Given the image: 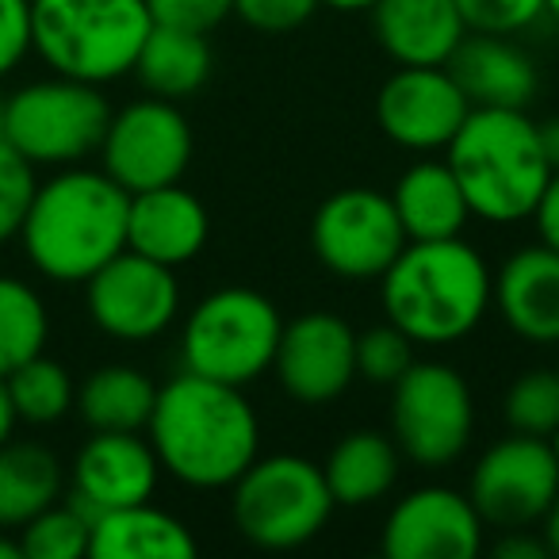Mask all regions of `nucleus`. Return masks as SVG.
<instances>
[{"label":"nucleus","instance_id":"f257e3e1","mask_svg":"<svg viewBox=\"0 0 559 559\" xmlns=\"http://www.w3.org/2000/svg\"><path fill=\"white\" fill-rule=\"evenodd\" d=\"M165 475L192 490H226L261 456V421L241 388L180 372L157 388L146 421Z\"/></svg>","mask_w":559,"mask_h":559},{"label":"nucleus","instance_id":"f03ea898","mask_svg":"<svg viewBox=\"0 0 559 559\" xmlns=\"http://www.w3.org/2000/svg\"><path fill=\"white\" fill-rule=\"evenodd\" d=\"M131 192L104 169L66 165L39 180L20 241L39 276L55 284H85L100 264L127 249Z\"/></svg>","mask_w":559,"mask_h":559},{"label":"nucleus","instance_id":"7ed1b4c3","mask_svg":"<svg viewBox=\"0 0 559 559\" xmlns=\"http://www.w3.org/2000/svg\"><path fill=\"white\" fill-rule=\"evenodd\" d=\"M495 299V272L464 238L406 241L380 276V304L414 345H456L479 330Z\"/></svg>","mask_w":559,"mask_h":559},{"label":"nucleus","instance_id":"20e7f679","mask_svg":"<svg viewBox=\"0 0 559 559\" xmlns=\"http://www.w3.org/2000/svg\"><path fill=\"white\" fill-rule=\"evenodd\" d=\"M444 162L464 188L472 218L498 226L525 223L551 177L525 108H472L444 146Z\"/></svg>","mask_w":559,"mask_h":559},{"label":"nucleus","instance_id":"39448f33","mask_svg":"<svg viewBox=\"0 0 559 559\" xmlns=\"http://www.w3.org/2000/svg\"><path fill=\"white\" fill-rule=\"evenodd\" d=\"M35 55L55 73L111 85L134 70L146 43V0H32Z\"/></svg>","mask_w":559,"mask_h":559},{"label":"nucleus","instance_id":"423d86ee","mask_svg":"<svg viewBox=\"0 0 559 559\" xmlns=\"http://www.w3.org/2000/svg\"><path fill=\"white\" fill-rule=\"evenodd\" d=\"M280 334H284V319L276 304L261 292L230 284L203 296L188 311L180 330V360H185V372L207 376L230 388H249L264 372H272Z\"/></svg>","mask_w":559,"mask_h":559},{"label":"nucleus","instance_id":"0eeeda50","mask_svg":"<svg viewBox=\"0 0 559 559\" xmlns=\"http://www.w3.org/2000/svg\"><path fill=\"white\" fill-rule=\"evenodd\" d=\"M230 513L253 548L292 551L311 544L334 513L322 464L296 452L257 456L230 483Z\"/></svg>","mask_w":559,"mask_h":559},{"label":"nucleus","instance_id":"6e6552de","mask_svg":"<svg viewBox=\"0 0 559 559\" xmlns=\"http://www.w3.org/2000/svg\"><path fill=\"white\" fill-rule=\"evenodd\" d=\"M108 119L111 104L104 100L100 85L55 73L16 88L0 104V139L35 169H66L100 150Z\"/></svg>","mask_w":559,"mask_h":559},{"label":"nucleus","instance_id":"1a4fd4ad","mask_svg":"<svg viewBox=\"0 0 559 559\" xmlns=\"http://www.w3.org/2000/svg\"><path fill=\"white\" fill-rule=\"evenodd\" d=\"M475 399L467 380L441 360H414L391 388V441L403 460L437 472L472 444Z\"/></svg>","mask_w":559,"mask_h":559},{"label":"nucleus","instance_id":"9d476101","mask_svg":"<svg viewBox=\"0 0 559 559\" xmlns=\"http://www.w3.org/2000/svg\"><path fill=\"white\" fill-rule=\"evenodd\" d=\"M192 127L173 100L150 96L111 111L100 142V169L127 192L177 185L192 162Z\"/></svg>","mask_w":559,"mask_h":559},{"label":"nucleus","instance_id":"9b49d317","mask_svg":"<svg viewBox=\"0 0 559 559\" xmlns=\"http://www.w3.org/2000/svg\"><path fill=\"white\" fill-rule=\"evenodd\" d=\"M406 246L391 195L376 188H342L311 218V249L342 280H380Z\"/></svg>","mask_w":559,"mask_h":559},{"label":"nucleus","instance_id":"f8f14e48","mask_svg":"<svg viewBox=\"0 0 559 559\" xmlns=\"http://www.w3.org/2000/svg\"><path fill=\"white\" fill-rule=\"evenodd\" d=\"M85 311L116 342H154L180 314L177 269L123 249L85 280Z\"/></svg>","mask_w":559,"mask_h":559},{"label":"nucleus","instance_id":"ddd939ff","mask_svg":"<svg viewBox=\"0 0 559 559\" xmlns=\"http://www.w3.org/2000/svg\"><path fill=\"white\" fill-rule=\"evenodd\" d=\"M559 495V464L544 437L510 433L495 441L472 467L467 498L487 528L540 525L544 510Z\"/></svg>","mask_w":559,"mask_h":559},{"label":"nucleus","instance_id":"4468645a","mask_svg":"<svg viewBox=\"0 0 559 559\" xmlns=\"http://www.w3.org/2000/svg\"><path fill=\"white\" fill-rule=\"evenodd\" d=\"M284 395L304 406H326L357 380V330L334 311H307L284 322L272 360Z\"/></svg>","mask_w":559,"mask_h":559},{"label":"nucleus","instance_id":"2eb2a0df","mask_svg":"<svg viewBox=\"0 0 559 559\" xmlns=\"http://www.w3.org/2000/svg\"><path fill=\"white\" fill-rule=\"evenodd\" d=\"M467 111L472 100L444 66H399L376 96L380 131L414 154H437L449 146Z\"/></svg>","mask_w":559,"mask_h":559},{"label":"nucleus","instance_id":"dca6fc26","mask_svg":"<svg viewBox=\"0 0 559 559\" xmlns=\"http://www.w3.org/2000/svg\"><path fill=\"white\" fill-rule=\"evenodd\" d=\"M483 525L472 498L452 487H418L391 506L380 548L391 559H475Z\"/></svg>","mask_w":559,"mask_h":559},{"label":"nucleus","instance_id":"f3484780","mask_svg":"<svg viewBox=\"0 0 559 559\" xmlns=\"http://www.w3.org/2000/svg\"><path fill=\"white\" fill-rule=\"evenodd\" d=\"M162 479L154 444L142 433H93L78 449L70 467L73 502L88 513L150 502Z\"/></svg>","mask_w":559,"mask_h":559},{"label":"nucleus","instance_id":"a211bd4d","mask_svg":"<svg viewBox=\"0 0 559 559\" xmlns=\"http://www.w3.org/2000/svg\"><path fill=\"white\" fill-rule=\"evenodd\" d=\"M211 218L207 207L195 200V192L177 185L146 188V192H131V207H127V249L150 257L157 264H180L195 261L207 246Z\"/></svg>","mask_w":559,"mask_h":559},{"label":"nucleus","instance_id":"6ab92c4d","mask_svg":"<svg viewBox=\"0 0 559 559\" xmlns=\"http://www.w3.org/2000/svg\"><path fill=\"white\" fill-rule=\"evenodd\" d=\"M502 322L528 345H559V253L548 246H521L495 272V299Z\"/></svg>","mask_w":559,"mask_h":559},{"label":"nucleus","instance_id":"aec40b11","mask_svg":"<svg viewBox=\"0 0 559 559\" xmlns=\"http://www.w3.org/2000/svg\"><path fill=\"white\" fill-rule=\"evenodd\" d=\"M372 32L399 66H449L467 24L456 0H376Z\"/></svg>","mask_w":559,"mask_h":559},{"label":"nucleus","instance_id":"412c9836","mask_svg":"<svg viewBox=\"0 0 559 559\" xmlns=\"http://www.w3.org/2000/svg\"><path fill=\"white\" fill-rule=\"evenodd\" d=\"M444 70L456 78L472 108H528L540 88L533 58L513 47L510 35L467 32Z\"/></svg>","mask_w":559,"mask_h":559},{"label":"nucleus","instance_id":"4be33fe9","mask_svg":"<svg viewBox=\"0 0 559 559\" xmlns=\"http://www.w3.org/2000/svg\"><path fill=\"white\" fill-rule=\"evenodd\" d=\"M391 207L403 223L406 241H437L460 238L472 223V207L464 188L452 177L449 162H418L395 180Z\"/></svg>","mask_w":559,"mask_h":559},{"label":"nucleus","instance_id":"5701e85b","mask_svg":"<svg viewBox=\"0 0 559 559\" xmlns=\"http://www.w3.org/2000/svg\"><path fill=\"white\" fill-rule=\"evenodd\" d=\"M195 548L192 528L150 502L96 513L88 536L93 559H188Z\"/></svg>","mask_w":559,"mask_h":559},{"label":"nucleus","instance_id":"b1692460","mask_svg":"<svg viewBox=\"0 0 559 559\" xmlns=\"http://www.w3.org/2000/svg\"><path fill=\"white\" fill-rule=\"evenodd\" d=\"M403 467V452L391 441V433L380 429H353L330 449L322 475L334 506H349V510H365V506L380 502L391 495Z\"/></svg>","mask_w":559,"mask_h":559},{"label":"nucleus","instance_id":"393cba45","mask_svg":"<svg viewBox=\"0 0 559 559\" xmlns=\"http://www.w3.org/2000/svg\"><path fill=\"white\" fill-rule=\"evenodd\" d=\"M157 383L134 365H104L85 376L73 411L93 433H142L154 414Z\"/></svg>","mask_w":559,"mask_h":559},{"label":"nucleus","instance_id":"a878e982","mask_svg":"<svg viewBox=\"0 0 559 559\" xmlns=\"http://www.w3.org/2000/svg\"><path fill=\"white\" fill-rule=\"evenodd\" d=\"M150 96L162 100H185L195 96L211 78V47L203 32H188V27L154 24L142 43L134 70Z\"/></svg>","mask_w":559,"mask_h":559},{"label":"nucleus","instance_id":"bb28decb","mask_svg":"<svg viewBox=\"0 0 559 559\" xmlns=\"http://www.w3.org/2000/svg\"><path fill=\"white\" fill-rule=\"evenodd\" d=\"M66 490L62 460L35 441L0 444V528H24Z\"/></svg>","mask_w":559,"mask_h":559},{"label":"nucleus","instance_id":"cd10ccee","mask_svg":"<svg viewBox=\"0 0 559 559\" xmlns=\"http://www.w3.org/2000/svg\"><path fill=\"white\" fill-rule=\"evenodd\" d=\"M50 314L39 292L20 276L0 272V376L47 353Z\"/></svg>","mask_w":559,"mask_h":559},{"label":"nucleus","instance_id":"c85d7f7f","mask_svg":"<svg viewBox=\"0 0 559 559\" xmlns=\"http://www.w3.org/2000/svg\"><path fill=\"white\" fill-rule=\"evenodd\" d=\"M4 383H9L16 418L27 421V426H55V421H62L73 411V399H78L70 368L50 360L47 353L12 368L4 376Z\"/></svg>","mask_w":559,"mask_h":559},{"label":"nucleus","instance_id":"c756f323","mask_svg":"<svg viewBox=\"0 0 559 559\" xmlns=\"http://www.w3.org/2000/svg\"><path fill=\"white\" fill-rule=\"evenodd\" d=\"M16 540L24 548V559H81L88 556V536H93V513L81 502L47 506L35 513L24 528H16Z\"/></svg>","mask_w":559,"mask_h":559},{"label":"nucleus","instance_id":"7c9ffc66","mask_svg":"<svg viewBox=\"0 0 559 559\" xmlns=\"http://www.w3.org/2000/svg\"><path fill=\"white\" fill-rule=\"evenodd\" d=\"M506 426L510 433L544 437L559 429V368H528L506 391Z\"/></svg>","mask_w":559,"mask_h":559},{"label":"nucleus","instance_id":"2f4dec72","mask_svg":"<svg viewBox=\"0 0 559 559\" xmlns=\"http://www.w3.org/2000/svg\"><path fill=\"white\" fill-rule=\"evenodd\" d=\"M414 360H418L414 342L395 322L368 326L365 334H357V380L372 383V388H395Z\"/></svg>","mask_w":559,"mask_h":559},{"label":"nucleus","instance_id":"473e14b6","mask_svg":"<svg viewBox=\"0 0 559 559\" xmlns=\"http://www.w3.org/2000/svg\"><path fill=\"white\" fill-rule=\"evenodd\" d=\"M35 188H39L35 165L0 139V246L20 238V226H24L27 207L35 200Z\"/></svg>","mask_w":559,"mask_h":559},{"label":"nucleus","instance_id":"72a5a7b5","mask_svg":"<svg viewBox=\"0 0 559 559\" xmlns=\"http://www.w3.org/2000/svg\"><path fill=\"white\" fill-rule=\"evenodd\" d=\"M456 9L467 32L479 35H518L548 16L544 0H456Z\"/></svg>","mask_w":559,"mask_h":559},{"label":"nucleus","instance_id":"f704fd0d","mask_svg":"<svg viewBox=\"0 0 559 559\" xmlns=\"http://www.w3.org/2000/svg\"><path fill=\"white\" fill-rule=\"evenodd\" d=\"M319 0H234V16L253 32H296L319 12Z\"/></svg>","mask_w":559,"mask_h":559},{"label":"nucleus","instance_id":"c9c22d12","mask_svg":"<svg viewBox=\"0 0 559 559\" xmlns=\"http://www.w3.org/2000/svg\"><path fill=\"white\" fill-rule=\"evenodd\" d=\"M35 55V24H32V0H0V78Z\"/></svg>","mask_w":559,"mask_h":559},{"label":"nucleus","instance_id":"e433bc0d","mask_svg":"<svg viewBox=\"0 0 559 559\" xmlns=\"http://www.w3.org/2000/svg\"><path fill=\"white\" fill-rule=\"evenodd\" d=\"M146 9L154 24L188 27V32L207 35L226 16H234V0H146Z\"/></svg>","mask_w":559,"mask_h":559},{"label":"nucleus","instance_id":"4c0bfd02","mask_svg":"<svg viewBox=\"0 0 559 559\" xmlns=\"http://www.w3.org/2000/svg\"><path fill=\"white\" fill-rule=\"evenodd\" d=\"M536 223V234H540V246L556 249L559 253V169H551L548 185H544L540 200H536L533 215H528Z\"/></svg>","mask_w":559,"mask_h":559},{"label":"nucleus","instance_id":"58836bf2","mask_svg":"<svg viewBox=\"0 0 559 559\" xmlns=\"http://www.w3.org/2000/svg\"><path fill=\"white\" fill-rule=\"evenodd\" d=\"M495 559H548V544L544 536H533L528 528H506L502 540L490 548Z\"/></svg>","mask_w":559,"mask_h":559},{"label":"nucleus","instance_id":"ea45409f","mask_svg":"<svg viewBox=\"0 0 559 559\" xmlns=\"http://www.w3.org/2000/svg\"><path fill=\"white\" fill-rule=\"evenodd\" d=\"M20 418H16V406H12V395H9V383L0 376V444H9L12 433H16Z\"/></svg>","mask_w":559,"mask_h":559},{"label":"nucleus","instance_id":"a19ab883","mask_svg":"<svg viewBox=\"0 0 559 559\" xmlns=\"http://www.w3.org/2000/svg\"><path fill=\"white\" fill-rule=\"evenodd\" d=\"M536 134H540V150H544V157H548V165L559 169V116L536 123Z\"/></svg>","mask_w":559,"mask_h":559},{"label":"nucleus","instance_id":"79ce46f5","mask_svg":"<svg viewBox=\"0 0 559 559\" xmlns=\"http://www.w3.org/2000/svg\"><path fill=\"white\" fill-rule=\"evenodd\" d=\"M540 536H544V544H548V556H556V559H559V495L551 498V506L544 510V518H540Z\"/></svg>","mask_w":559,"mask_h":559},{"label":"nucleus","instance_id":"37998d69","mask_svg":"<svg viewBox=\"0 0 559 559\" xmlns=\"http://www.w3.org/2000/svg\"><path fill=\"white\" fill-rule=\"evenodd\" d=\"M322 9H334V12H368L376 0H319Z\"/></svg>","mask_w":559,"mask_h":559},{"label":"nucleus","instance_id":"c03bdc74","mask_svg":"<svg viewBox=\"0 0 559 559\" xmlns=\"http://www.w3.org/2000/svg\"><path fill=\"white\" fill-rule=\"evenodd\" d=\"M0 559H24V548H20V540L0 536Z\"/></svg>","mask_w":559,"mask_h":559},{"label":"nucleus","instance_id":"a18cd8bd","mask_svg":"<svg viewBox=\"0 0 559 559\" xmlns=\"http://www.w3.org/2000/svg\"><path fill=\"white\" fill-rule=\"evenodd\" d=\"M544 12H548V16L559 24V0H544Z\"/></svg>","mask_w":559,"mask_h":559},{"label":"nucleus","instance_id":"49530a36","mask_svg":"<svg viewBox=\"0 0 559 559\" xmlns=\"http://www.w3.org/2000/svg\"><path fill=\"white\" fill-rule=\"evenodd\" d=\"M548 449H551V456H556V464H559V429L548 437Z\"/></svg>","mask_w":559,"mask_h":559}]
</instances>
